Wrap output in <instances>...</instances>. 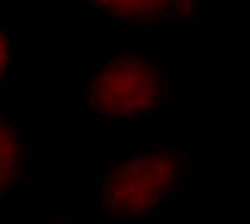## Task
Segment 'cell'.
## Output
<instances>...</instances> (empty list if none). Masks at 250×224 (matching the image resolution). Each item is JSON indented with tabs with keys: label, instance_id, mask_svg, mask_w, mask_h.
Instances as JSON below:
<instances>
[{
	"label": "cell",
	"instance_id": "obj_1",
	"mask_svg": "<svg viewBox=\"0 0 250 224\" xmlns=\"http://www.w3.org/2000/svg\"><path fill=\"white\" fill-rule=\"evenodd\" d=\"M196 163L167 141H128L87 173L96 224H138L164 215L183 199Z\"/></svg>",
	"mask_w": 250,
	"mask_h": 224
},
{
	"label": "cell",
	"instance_id": "obj_2",
	"mask_svg": "<svg viewBox=\"0 0 250 224\" xmlns=\"http://www.w3.org/2000/svg\"><path fill=\"white\" fill-rule=\"evenodd\" d=\"M180 96V83L154 45L128 42L106 51L83 74V106L106 128H135L157 119Z\"/></svg>",
	"mask_w": 250,
	"mask_h": 224
},
{
	"label": "cell",
	"instance_id": "obj_3",
	"mask_svg": "<svg viewBox=\"0 0 250 224\" xmlns=\"http://www.w3.org/2000/svg\"><path fill=\"white\" fill-rule=\"evenodd\" d=\"M67 3L135 32H192L206 22V0H67Z\"/></svg>",
	"mask_w": 250,
	"mask_h": 224
},
{
	"label": "cell",
	"instance_id": "obj_4",
	"mask_svg": "<svg viewBox=\"0 0 250 224\" xmlns=\"http://www.w3.org/2000/svg\"><path fill=\"white\" fill-rule=\"evenodd\" d=\"M32 163L29 128L13 109L0 106V208L26 186Z\"/></svg>",
	"mask_w": 250,
	"mask_h": 224
},
{
	"label": "cell",
	"instance_id": "obj_5",
	"mask_svg": "<svg viewBox=\"0 0 250 224\" xmlns=\"http://www.w3.org/2000/svg\"><path fill=\"white\" fill-rule=\"evenodd\" d=\"M20 64V42H16L13 29L0 20V87L10 80V74Z\"/></svg>",
	"mask_w": 250,
	"mask_h": 224
},
{
	"label": "cell",
	"instance_id": "obj_6",
	"mask_svg": "<svg viewBox=\"0 0 250 224\" xmlns=\"http://www.w3.org/2000/svg\"><path fill=\"white\" fill-rule=\"evenodd\" d=\"M55 224H96L90 218H64V221H55Z\"/></svg>",
	"mask_w": 250,
	"mask_h": 224
}]
</instances>
